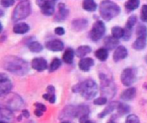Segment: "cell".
I'll list each match as a JSON object with an SVG mask.
<instances>
[{"label":"cell","instance_id":"obj_1","mask_svg":"<svg viewBox=\"0 0 147 123\" xmlns=\"http://www.w3.org/2000/svg\"><path fill=\"white\" fill-rule=\"evenodd\" d=\"M2 68L17 76H24L30 70V65L27 61L15 55H7L1 61Z\"/></svg>","mask_w":147,"mask_h":123},{"label":"cell","instance_id":"obj_2","mask_svg":"<svg viewBox=\"0 0 147 123\" xmlns=\"http://www.w3.org/2000/svg\"><path fill=\"white\" fill-rule=\"evenodd\" d=\"M98 85L92 80L88 79L84 82H82L78 84L73 86L72 91L75 94H81V95L87 101L94 100L98 94Z\"/></svg>","mask_w":147,"mask_h":123},{"label":"cell","instance_id":"obj_3","mask_svg":"<svg viewBox=\"0 0 147 123\" xmlns=\"http://www.w3.org/2000/svg\"><path fill=\"white\" fill-rule=\"evenodd\" d=\"M99 11L105 21H111L119 15L120 7L111 0H103L99 6Z\"/></svg>","mask_w":147,"mask_h":123},{"label":"cell","instance_id":"obj_4","mask_svg":"<svg viewBox=\"0 0 147 123\" xmlns=\"http://www.w3.org/2000/svg\"><path fill=\"white\" fill-rule=\"evenodd\" d=\"M100 91L101 95L107 97V99H113L116 94V87L112 80V78L105 73H100Z\"/></svg>","mask_w":147,"mask_h":123},{"label":"cell","instance_id":"obj_5","mask_svg":"<svg viewBox=\"0 0 147 123\" xmlns=\"http://www.w3.org/2000/svg\"><path fill=\"white\" fill-rule=\"evenodd\" d=\"M31 13V5L30 0H22L15 7L12 14V21L18 22L28 18Z\"/></svg>","mask_w":147,"mask_h":123},{"label":"cell","instance_id":"obj_6","mask_svg":"<svg viewBox=\"0 0 147 123\" xmlns=\"http://www.w3.org/2000/svg\"><path fill=\"white\" fill-rule=\"evenodd\" d=\"M106 33V25L103 21L97 20L94 24L89 32V38L94 42L100 40Z\"/></svg>","mask_w":147,"mask_h":123},{"label":"cell","instance_id":"obj_7","mask_svg":"<svg viewBox=\"0 0 147 123\" xmlns=\"http://www.w3.org/2000/svg\"><path fill=\"white\" fill-rule=\"evenodd\" d=\"M137 80V71L134 68L125 69L120 76V81L125 87H131Z\"/></svg>","mask_w":147,"mask_h":123},{"label":"cell","instance_id":"obj_8","mask_svg":"<svg viewBox=\"0 0 147 123\" xmlns=\"http://www.w3.org/2000/svg\"><path fill=\"white\" fill-rule=\"evenodd\" d=\"M76 106L74 105H67L60 112L59 120L61 122H67L70 123L76 117Z\"/></svg>","mask_w":147,"mask_h":123},{"label":"cell","instance_id":"obj_9","mask_svg":"<svg viewBox=\"0 0 147 123\" xmlns=\"http://www.w3.org/2000/svg\"><path fill=\"white\" fill-rule=\"evenodd\" d=\"M12 82L8 76L5 73H0V98L5 97L12 89Z\"/></svg>","mask_w":147,"mask_h":123},{"label":"cell","instance_id":"obj_10","mask_svg":"<svg viewBox=\"0 0 147 123\" xmlns=\"http://www.w3.org/2000/svg\"><path fill=\"white\" fill-rule=\"evenodd\" d=\"M90 108L88 105L81 104L76 107V117L79 119L80 123H91L89 120Z\"/></svg>","mask_w":147,"mask_h":123},{"label":"cell","instance_id":"obj_11","mask_svg":"<svg viewBox=\"0 0 147 123\" xmlns=\"http://www.w3.org/2000/svg\"><path fill=\"white\" fill-rule=\"evenodd\" d=\"M6 107L13 110H20L22 107L24 105L23 99L17 94H12L11 96L7 98L6 101Z\"/></svg>","mask_w":147,"mask_h":123},{"label":"cell","instance_id":"obj_12","mask_svg":"<svg viewBox=\"0 0 147 123\" xmlns=\"http://www.w3.org/2000/svg\"><path fill=\"white\" fill-rule=\"evenodd\" d=\"M69 9L67 8V6L63 4V3H60L58 5V12L55 17V21L56 22H62L65 21L68 15H69Z\"/></svg>","mask_w":147,"mask_h":123},{"label":"cell","instance_id":"obj_13","mask_svg":"<svg viewBox=\"0 0 147 123\" xmlns=\"http://www.w3.org/2000/svg\"><path fill=\"white\" fill-rule=\"evenodd\" d=\"M31 67L33 70L42 72L48 69V63L42 57H36L31 61Z\"/></svg>","mask_w":147,"mask_h":123},{"label":"cell","instance_id":"obj_14","mask_svg":"<svg viewBox=\"0 0 147 123\" xmlns=\"http://www.w3.org/2000/svg\"><path fill=\"white\" fill-rule=\"evenodd\" d=\"M55 4L54 0H46L40 6V9L44 16L50 17L55 13Z\"/></svg>","mask_w":147,"mask_h":123},{"label":"cell","instance_id":"obj_15","mask_svg":"<svg viewBox=\"0 0 147 123\" xmlns=\"http://www.w3.org/2000/svg\"><path fill=\"white\" fill-rule=\"evenodd\" d=\"M128 55V50L125 46L119 45L116 49L115 51L113 52V59L115 63H119V62L125 59Z\"/></svg>","mask_w":147,"mask_h":123},{"label":"cell","instance_id":"obj_16","mask_svg":"<svg viewBox=\"0 0 147 123\" xmlns=\"http://www.w3.org/2000/svg\"><path fill=\"white\" fill-rule=\"evenodd\" d=\"M71 26H72V29L75 31H78V32L82 31L88 26V20L83 18H76L72 21Z\"/></svg>","mask_w":147,"mask_h":123},{"label":"cell","instance_id":"obj_17","mask_svg":"<svg viewBox=\"0 0 147 123\" xmlns=\"http://www.w3.org/2000/svg\"><path fill=\"white\" fill-rule=\"evenodd\" d=\"M46 49L52 52H60L64 49V43L61 40L53 39L45 43Z\"/></svg>","mask_w":147,"mask_h":123},{"label":"cell","instance_id":"obj_18","mask_svg":"<svg viewBox=\"0 0 147 123\" xmlns=\"http://www.w3.org/2000/svg\"><path fill=\"white\" fill-rule=\"evenodd\" d=\"M94 65V61L91 57H83L79 61V69L83 72H88L90 69Z\"/></svg>","mask_w":147,"mask_h":123},{"label":"cell","instance_id":"obj_19","mask_svg":"<svg viewBox=\"0 0 147 123\" xmlns=\"http://www.w3.org/2000/svg\"><path fill=\"white\" fill-rule=\"evenodd\" d=\"M13 118L12 110L7 107H0V122H9Z\"/></svg>","mask_w":147,"mask_h":123},{"label":"cell","instance_id":"obj_20","mask_svg":"<svg viewBox=\"0 0 147 123\" xmlns=\"http://www.w3.org/2000/svg\"><path fill=\"white\" fill-rule=\"evenodd\" d=\"M137 95V90L134 87H128L120 94V99L124 101H132Z\"/></svg>","mask_w":147,"mask_h":123},{"label":"cell","instance_id":"obj_21","mask_svg":"<svg viewBox=\"0 0 147 123\" xmlns=\"http://www.w3.org/2000/svg\"><path fill=\"white\" fill-rule=\"evenodd\" d=\"M119 39H118L113 36H106L104 39V47L108 50L114 49L115 48H117L119 46Z\"/></svg>","mask_w":147,"mask_h":123},{"label":"cell","instance_id":"obj_22","mask_svg":"<svg viewBox=\"0 0 147 123\" xmlns=\"http://www.w3.org/2000/svg\"><path fill=\"white\" fill-rule=\"evenodd\" d=\"M47 93H45L44 95H42V98L49 101L51 104H54L56 101V96H55V89L53 85H49L46 89Z\"/></svg>","mask_w":147,"mask_h":123},{"label":"cell","instance_id":"obj_23","mask_svg":"<svg viewBox=\"0 0 147 123\" xmlns=\"http://www.w3.org/2000/svg\"><path fill=\"white\" fill-rule=\"evenodd\" d=\"M118 103H119V101H112V102H110L99 114H98V118H100V119H103V118H105L107 115H108V114H112L116 108H117V106H118Z\"/></svg>","mask_w":147,"mask_h":123},{"label":"cell","instance_id":"obj_24","mask_svg":"<svg viewBox=\"0 0 147 123\" xmlns=\"http://www.w3.org/2000/svg\"><path fill=\"white\" fill-rule=\"evenodd\" d=\"M147 46V37L137 36L136 40L132 43V48L135 50H143Z\"/></svg>","mask_w":147,"mask_h":123},{"label":"cell","instance_id":"obj_25","mask_svg":"<svg viewBox=\"0 0 147 123\" xmlns=\"http://www.w3.org/2000/svg\"><path fill=\"white\" fill-rule=\"evenodd\" d=\"M76 52L72 48H67L62 55V61L67 64H71L74 62V58H75Z\"/></svg>","mask_w":147,"mask_h":123},{"label":"cell","instance_id":"obj_26","mask_svg":"<svg viewBox=\"0 0 147 123\" xmlns=\"http://www.w3.org/2000/svg\"><path fill=\"white\" fill-rule=\"evenodd\" d=\"M82 8L84 11L88 12H94L97 10L98 5L94 0H83L82 1Z\"/></svg>","mask_w":147,"mask_h":123},{"label":"cell","instance_id":"obj_27","mask_svg":"<svg viewBox=\"0 0 147 123\" xmlns=\"http://www.w3.org/2000/svg\"><path fill=\"white\" fill-rule=\"evenodd\" d=\"M30 30V26L25 23H18L16 24L13 27V32L16 34L23 35L27 33Z\"/></svg>","mask_w":147,"mask_h":123},{"label":"cell","instance_id":"obj_28","mask_svg":"<svg viewBox=\"0 0 147 123\" xmlns=\"http://www.w3.org/2000/svg\"><path fill=\"white\" fill-rule=\"evenodd\" d=\"M92 48L88 45H82L76 50V55L78 58H83L89 53H91Z\"/></svg>","mask_w":147,"mask_h":123},{"label":"cell","instance_id":"obj_29","mask_svg":"<svg viewBox=\"0 0 147 123\" xmlns=\"http://www.w3.org/2000/svg\"><path fill=\"white\" fill-rule=\"evenodd\" d=\"M94 55L100 62H105L108 58V49H107L105 47L104 48H100V49H97L95 51Z\"/></svg>","mask_w":147,"mask_h":123},{"label":"cell","instance_id":"obj_30","mask_svg":"<svg viewBox=\"0 0 147 123\" xmlns=\"http://www.w3.org/2000/svg\"><path fill=\"white\" fill-rule=\"evenodd\" d=\"M116 109L118 112V115H119V116H123L126 114H129L131 111L130 106L126 103H124V102H119Z\"/></svg>","mask_w":147,"mask_h":123},{"label":"cell","instance_id":"obj_31","mask_svg":"<svg viewBox=\"0 0 147 123\" xmlns=\"http://www.w3.org/2000/svg\"><path fill=\"white\" fill-rule=\"evenodd\" d=\"M139 5H140V0H127V2L125 4V8L128 12H131L137 10Z\"/></svg>","mask_w":147,"mask_h":123},{"label":"cell","instance_id":"obj_32","mask_svg":"<svg viewBox=\"0 0 147 123\" xmlns=\"http://www.w3.org/2000/svg\"><path fill=\"white\" fill-rule=\"evenodd\" d=\"M28 48L33 53H39V52L42 51V49H43V46L39 42H36V41L30 42L28 44Z\"/></svg>","mask_w":147,"mask_h":123},{"label":"cell","instance_id":"obj_33","mask_svg":"<svg viewBox=\"0 0 147 123\" xmlns=\"http://www.w3.org/2000/svg\"><path fill=\"white\" fill-rule=\"evenodd\" d=\"M61 66V60H60L57 57H55L49 66V73H53L54 71L57 70Z\"/></svg>","mask_w":147,"mask_h":123},{"label":"cell","instance_id":"obj_34","mask_svg":"<svg viewBox=\"0 0 147 123\" xmlns=\"http://www.w3.org/2000/svg\"><path fill=\"white\" fill-rule=\"evenodd\" d=\"M111 33H112L113 36H114L118 39H120L124 36V28H121L119 26H114L112 28Z\"/></svg>","mask_w":147,"mask_h":123},{"label":"cell","instance_id":"obj_35","mask_svg":"<svg viewBox=\"0 0 147 123\" xmlns=\"http://www.w3.org/2000/svg\"><path fill=\"white\" fill-rule=\"evenodd\" d=\"M136 35H137V36L147 37V27L143 24H138V26L136 28Z\"/></svg>","mask_w":147,"mask_h":123},{"label":"cell","instance_id":"obj_36","mask_svg":"<svg viewBox=\"0 0 147 123\" xmlns=\"http://www.w3.org/2000/svg\"><path fill=\"white\" fill-rule=\"evenodd\" d=\"M137 23V16L136 15H131L128 18L125 24V27L126 28H129V29H132L133 26L135 25V24Z\"/></svg>","mask_w":147,"mask_h":123},{"label":"cell","instance_id":"obj_37","mask_svg":"<svg viewBox=\"0 0 147 123\" xmlns=\"http://www.w3.org/2000/svg\"><path fill=\"white\" fill-rule=\"evenodd\" d=\"M140 19L144 23H147V5H144L140 11Z\"/></svg>","mask_w":147,"mask_h":123},{"label":"cell","instance_id":"obj_38","mask_svg":"<svg viewBox=\"0 0 147 123\" xmlns=\"http://www.w3.org/2000/svg\"><path fill=\"white\" fill-rule=\"evenodd\" d=\"M125 123H140V120L135 114H129L125 119Z\"/></svg>","mask_w":147,"mask_h":123},{"label":"cell","instance_id":"obj_39","mask_svg":"<svg viewBox=\"0 0 147 123\" xmlns=\"http://www.w3.org/2000/svg\"><path fill=\"white\" fill-rule=\"evenodd\" d=\"M107 98L105 97V96H100L99 98H96L94 100V105H97V106H103L105 104L107 103Z\"/></svg>","mask_w":147,"mask_h":123},{"label":"cell","instance_id":"obj_40","mask_svg":"<svg viewBox=\"0 0 147 123\" xmlns=\"http://www.w3.org/2000/svg\"><path fill=\"white\" fill-rule=\"evenodd\" d=\"M132 35V29H129L126 27H124V36H123V39L125 41H129Z\"/></svg>","mask_w":147,"mask_h":123},{"label":"cell","instance_id":"obj_41","mask_svg":"<svg viewBox=\"0 0 147 123\" xmlns=\"http://www.w3.org/2000/svg\"><path fill=\"white\" fill-rule=\"evenodd\" d=\"M14 3H15V0H1V1H0L1 5L5 8L12 6L14 5Z\"/></svg>","mask_w":147,"mask_h":123},{"label":"cell","instance_id":"obj_42","mask_svg":"<svg viewBox=\"0 0 147 123\" xmlns=\"http://www.w3.org/2000/svg\"><path fill=\"white\" fill-rule=\"evenodd\" d=\"M55 33L58 36H63L65 34V29L63 27H56L55 29Z\"/></svg>","mask_w":147,"mask_h":123},{"label":"cell","instance_id":"obj_43","mask_svg":"<svg viewBox=\"0 0 147 123\" xmlns=\"http://www.w3.org/2000/svg\"><path fill=\"white\" fill-rule=\"evenodd\" d=\"M34 107H35L36 108H37V109H40V110L43 111V112H45V111L47 110L46 106H45L44 104H42V103H40V102H36V103L34 104Z\"/></svg>","mask_w":147,"mask_h":123},{"label":"cell","instance_id":"obj_44","mask_svg":"<svg viewBox=\"0 0 147 123\" xmlns=\"http://www.w3.org/2000/svg\"><path fill=\"white\" fill-rule=\"evenodd\" d=\"M43 111H42V110H40V109H37V108H36L35 109V111H34V114H35V115L36 116H37V117H41V116H42L43 115Z\"/></svg>","mask_w":147,"mask_h":123},{"label":"cell","instance_id":"obj_45","mask_svg":"<svg viewBox=\"0 0 147 123\" xmlns=\"http://www.w3.org/2000/svg\"><path fill=\"white\" fill-rule=\"evenodd\" d=\"M22 116L25 117V118H29L30 117V112L26 109H24L22 111Z\"/></svg>","mask_w":147,"mask_h":123},{"label":"cell","instance_id":"obj_46","mask_svg":"<svg viewBox=\"0 0 147 123\" xmlns=\"http://www.w3.org/2000/svg\"><path fill=\"white\" fill-rule=\"evenodd\" d=\"M45 1H46V0H36V5L40 7Z\"/></svg>","mask_w":147,"mask_h":123},{"label":"cell","instance_id":"obj_47","mask_svg":"<svg viewBox=\"0 0 147 123\" xmlns=\"http://www.w3.org/2000/svg\"><path fill=\"white\" fill-rule=\"evenodd\" d=\"M117 116H118V115H116V114L113 115V117H111V118L109 119L108 122H114V121H115V119L117 118Z\"/></svg>","mask_w":147,"mask_h":123},{"label":"cell","instance_id":"obj_48","mask_svg":"<svg viewBox=\"0 0 147 123\" xmlns=\"http://www.w3.org/2000/svg\"><path fill=\"white\" fill-rule=\"evenodd\" d=\"M2 30H3V26H2V24H1V22H0V33L2 32Z\"/></svg>","mask_w":147,"mask_h":123},{"label":"cell","instance_id":"obj_49","mask_svg":"<svg viewBox=\"0 0 147 123\" xmlns=\"http://www.w3.org/2000/svg\"><path fill=\"white\" fill-rule=\"evenodd\" d=\"M4 15V11L2 10H0V17H2Z\"/></svg>","mask_w":147,"mask_h":123},{"label":"cell","instance_id":"obj_50","mask_svg":"<svg viewBox=\"0 0 147 123\" xmlns=\"http://www.w3.org/2000/svg\"><path fill=\"white\" fill-rule=\"evenodd\" d=\"M145 62H146V63H147V55L145 56Z\"/></svg>","mask_w":147,"mask_h":123},{"label":"cell","instance_id":"obj_51","mask_svg":"<svg viewBox=\"0 0 147 123\" xmlns=\"http://www.w3.org/2000/svg\"><path fill=\"white\" fill-rule=\"evenodd\" d=\"M54 1H56V0H54Z\"/></svg>","mask_w":147,"mask_h":123}]
</instances>
